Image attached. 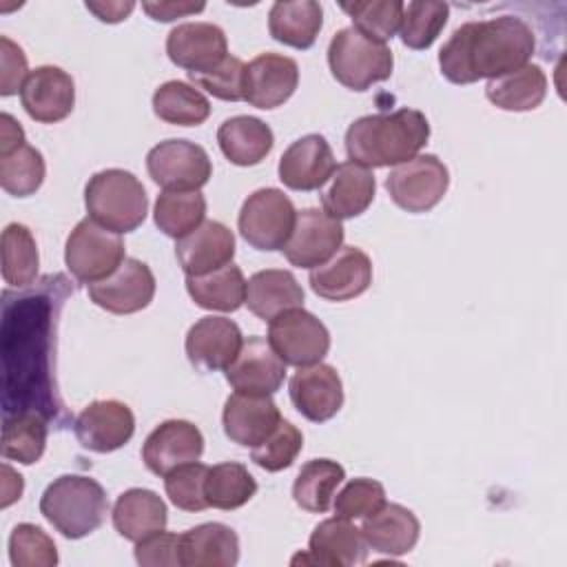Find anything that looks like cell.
Wrapping results in <instances>:
<instances>
[{
	"label": "cell",
	"mask_w": 567,
	"mask_h": 567,
	"mask_svg": "<svg viewBox=\"0 0 567 567\" xmlns=\"http://www.w3.org/2000/svg\"><path fill=\"white\" fill-rule=\"evenodd\" d=\"M66 277H44L40 292H4L2 359H4V414L18 410L55 416V388L51 381L55 315L69 295Z\"/></svg>",
	"instance_id": "1"
},
{
	"label": "cell",
	"mask_w": 567,
	"mask_h": 567,
	"mask_svg": "<svg viewBox=\"0 0 567 567\" xmlns=\"http://www.w3.org/2000/svg\"><path fill=\"white\" fill-rule=\"evenodd\" d=\"M536 49L532 27L516 16L465 22L439 51V66L452 84L501 78L532 58Z\"/></svg>",
	"instance_id": "2"
},
{
	"label": "cell",
	"mask_w": 567,
	"mask_h": 567,
	"mask_svg": "<svg viewBox=\"0 0 567 567\" xmlns=\"http://www.w3.org/2000/svg\"><path fill=\"white\" fill-rule=\"evenodd\" d=\"M427 140V117L416 109H396L354 120L346 131V151L350 162L372 171L416 157Z\"/></svg>",
	"instance_id": "3"
},
{
	"label": "cell",
	"mask_w": 567,
	"mask_h": 567,
	"mask_svg": "<svg viewBox=\"0 0 567 567\" xmlns=\"http://www.w3.org/2000/svg\"><path fill=\"white\" fill-rule=\"evenodd\" d=\"M109 512L104 487L82 474H62L40 496V514L64 538L78 540L102 527Z\"/></svg>",
	"instance_id": "4"
},
{
	"label": "cell",
	"mask_w": 567,
	"mask_h": 567,
	"mask_svg": "<svg viewBox=\"0 0 567 567\" xmlns=\"http://www.w3.org/2000/svg\"><path fill=\"white\" fill-rule=\"evenodd\" d=\"M84 206L93 221L122 235L140 228L148 213V197L142 182L124 168H106L89 177Z\"/></svg>",
	"instance_id": "5"
},
{
	"label": "cell",
	"mask_w": 567,
	"mask_h": 567,
	"mask_svg": "<svg viewBox=\"0 0 567 567\" xmlns=\"http://www.w3.org/2000/svg\"><path fill=\"white\" fill-rule=\"evenodd\" d=\"M332 78L350 91H368L392 75L394 55L385 42H377L354 27L339 29L328 44Z\"/></svg>",
	"instance_id": "6"
},
{
	"label": "cell",
	"mask_w": 567,
	"mask_h": 567,
	"mask_svg": "<svg viewBox=\"0 0 567 567\" xmlns=\"http://www.w3.org/2000/svg\"><path fill=\"white\" fill-rule=\"evenodd\" d=\"M124 259V239L91 217L78 221L64 244V264L69 272L86 286L113 275Z\"/></svg>",
	"instance_id": "7"
},
{
	"label": "cell",
	"mask_w": 567,
	"mask_h": 567,
	"mask_svg": "<svg viewBox=\"0 0 567 567\" xmlns=\"http://www.w3.org/2000/svg\"><path fill=\"white\" fill-rule=\"evenodd\" d=\"M297 210L279 188H259L250 193L239 210V235L257 250H281L295 228Z\"/></svg>",
	"instance_id": "8"
},
{
	"label": "cell",
	"mask_w": 567,
	"mask_h": 567,
	"mask_svg": "<svg viewBox=\"0 0 567 567\" xmlns=\"http://www.w3.org/2000/svg\"><path fill=\"white\" fill-rule=\"evenodd\" d=\"M450 186L447 166L432 153H419L416 157L394 166L385 177V190L390 199L405 213L432 210Z\"/></svg>",
	"instance_id": "9"
},
{
	"label": "cell",
	"mask_w": 567,
	"mask_h": 567,
	"mask_svg": "<svg viewBox=\"0 0 567 567\" xmlns=\"http://www.w3.org/2000/svg\"><path fill=\"white\" fill-rule=\"evenodd\" d=\"M268 341L286 365L319 363L330 350V332L321 319L303 308L288 310L268 321Z\"/></svg>",
	"instance_id": "10"
},
{
	"label": "cell",
	"mask_w": 567,
	"mask_h": 567,
	"mask_svg": "<svg viewBox=\"0 0 567 567\" xmlns=\"http://www.w3.org/2000/svg\"><path fill=\"white\" fill-rule=\"evenodd\" d=\"M151 179L164 190H199L213 175L208 153L188 140H164L146 155Z\"/></svg>",
	"instance_id": "11"
},
{
	"label": "cell",
	"mask_w": 567,
	"mask_h": 567,
	"mask_svg": "<svg viewBox=\"0 0 567 567\" xmlns=\"http://www.w3.org/2000/svg\"><path fill=\"white\" fill-rule=\"evenodd\" d=\"M343 244V226L323 208H303L295 217V228L281 248L286 259L297 268L312 270L328 261Z\"/></svg>",
	"instance_id": "12"
},
{
	"label": "cell",
	"mask_w": 567,
	"mask_h": 567,
	"mask_svg": "<svg viewBox=\"0 0 567 567\" xmlns=\"http://www.w3.org/2000/svg\"><path fill=\"white\" fill-rule=\"evenodd\" d=\"M95 306L113 315H133L144 310L155 297L153 270L133 257H126L122 266L102 281L86 286Z\"/></svg>",
	"instance_id": "13"
},
{
	"label": "cell",
	"mask_w": 567,
	"mask_h": 567,
	"mask_svg": "<svg viewBox=\"0 0 567 567\" xmlns=\"http://www.w3.org/2000/svg\"><path fill=\"white\" fill-rule=\"evenodd\" d=\"M73 432L84 450L109 454L133 439L135 416L126 403L117 399H100L78 414Z\"/></svg>",
	"instance_id": "14"
},
{
	"label": "cell",
	"mask_w": 567,
	"mask_h": 567,
	"mask_svg": "<svg viewBox=\"0 0 567 567\" xmlns=\"http://www.w3.org/2000/svg\"><path fill=\"white\" fill-rule=\"evenodd\" d=\"M312 292L326 301H350L372 284V261L357 246H341L308 275Z\"/></svg>",
	"instance_id": "15"
},
{
	"label": "cell",
	"mask_w": 567,
	"mask_h": 567,
	"mask_svg": "<svg viewBox=\"0 0 567 567\" xmlns=\"http://www.w3.org/2000/svg\"><path fill=\"white\" fill-rule=\"evenodd\" d=\"M228 385L246 394H275L286 379V363L264 337L244 339L237 357L224 370Z\"/></svg>",
	"instance_id": "16"
},
{
	"label": "cell",
	"mask_w": 567,
	"mask_h": 567,
	"mask_svg": "<svg viewBox=\"0 0 567 567\" xmlns=\"http://www.w3.org/2000/svg\"><path fill=\"white\" fill-rule=\"evenodd\" d=\"M202 454L204 436L195 423L184 419L159 423L142 445V461L157 476H166L186 463H195Z\"/></svg>",
	"instance_id": "17"
},
{
	"label": "cell",
	"mask_w": 567,
	"mask_h": 567,
	"mask_svg": "<svg viewBox=\"0 0 567 567\" xmlns=\"http://www.w3.org/2000/svg\"><path fill=\"white\" fill-rule=\"evenodd\" d=\"M20 102L27 115L42 124H55L71 115L75 106V84L73 78L60 66L44 64L29 71L22 89Z\"/></svg>",
	"instance_id": "18"
},
{
	"label": "cell",
	"mask_w": 567,
	"mask_h": 567,
	"mask_svg": "<svg viewBox=\"0 0 567 567\" xmlns=\"http://www.w3.org/2000/svg\"><path fill=\"white\" fill-rule=\"evenodd\" d=\"M288 394L301 416L312 423L330 421L343 405V383L328 363L299 368L288 381Z\"/></svg>",
	"instance_id": "19"
},
{
	"label": "cell",
	"mask_w": 567,
	"mask_h": 567,
	"mask_svg": "<svg viewBox=\"0 0 567 567\" xmlns=\"http://www.w3.org/2000/svg\"><path fill=\"white\" fill-rule=\"evenodd\" d=\"M299 84V64L281 53H259L246 64L244 100L261 111L288 102Z\"/></svg>",
	"instance_id": "20"
},
{
	"label": "cell",
	"mask_w": 567,
	"mask_h": 567,
	"mask_svg": "<svg viewBox=\"0 0 567 567\" xmlns=\"http://www.w3.org/2000/svg\"><path fill=\"white\" fill-rule=\"evenodd\" d=\"M244 343L241 330L226 317H202L186 332V357L202 372L226 370Z\"/></svg>",
	"instance_id": "21"
},
{
	"label": "cell",
	"mask_w": 567,
	"mask_h": 567,
	"mask_svg": "<svg viewBox=\"0 0 567 567\" xmlns=\"http://www.w3.org/2000/svg\"><path fill=\"white\" fill-rule=\"evenodd\" d=\"M368 556V545L352 520L334 516L321 520L308 540V554H297L292 565L312 563L326 567H350L363 563Z\"/></svg>",
	"instance_id": "22"
},
{
	"label": "cell",
	"mask_w": 567,
	"mask_h": 567,
	"mask_svg": "<svg viewBox=\"0 0 567 567\" xmlns=\"http://www.w3.org/2000/svg\"><path fill=\"white\" fill-rule=\"evenodd\" d=\"M166 55L175 66L199 73L228 55V40L213 22H184L166 35Z\"/></svg>",
	"instance_id": "23"
},
{
	"label": "cell",
	"mask_w": 567,
	"mask_h": 567,
	"mask_svg": "<svg viewBox=\"0 0 567 567\" xmlns=\"http://www.w3.org/2000/svg\"><path fill=\"white\" fill-rule=\"evenodd\" d=\"M337 168L330 144L319 133L295 140L279 159V179L292 190H317Z\"/></svg>",
	"instance_id": "24"
},
{
	"label": "cell",
	"mask_w": 567,
	"mask_h": 567,
	"mask_svg": "<svg viewBox=\"0 0 567 567\" xmlns=\"http://www.w3.org/2000/svg\"><path fill=\"white\" fill-rule=\"evenodd\" d=\"M175 257L186 277L206 275L233 264L235 235L215 219H204L195 230L175 241Z\"/></svg>",
	"instance_id": "25"
},
{
	"label": "cell",
	"mask_w": 567,
	"mask_h": 567,
	"mask_svg": "<svg viewBox=\"0 0 567 567\" xmlns=\"http://www.w3.org/2000/svg\"><path fill=\"white\" fill-rule=\"evenodd\" d=\"M281 412L270 394H246L235 392L226 399L221 412L224 434L241 445L255 447L279 425Z\"/></svg>",
	"instance_id": "26"
},
{
	"label": "cell",
	"mask_w": 567,
	"mask_h": 567,
	"mask_svg": "<svg viewBox=\"0 0 567 567\" xmlns=\"http://www.w3.org/2000/svg\"><path fill=\"white\" fill-rule=\"evenodd\" d=\"M377 193L370 168L357 162H343L321 188V206L334 219H352L368 210Z\"/></svg>",
	"instance_id": "27"
},
{
	"label": "cell",
	"mask_w": 567,
	"mask_h": 567,
	"mask_svg": "<svg viewBox=\"0 0 567 567\" xmlns=\"http://www.w3.org/2000/svg\"><path fill=\"white\" fill-rule=\"evenodd\" d=\"M361 534L368 549L385 556H403L414 549L421 536V523L412 509L399 503H383L363 518Z\"/></svg>",
	"instance_id": "28"
},
{
	"label": "cell",
	"mask_w": 567,
	"mask_h": 567,
	"mask_svg": "<svg viewBox=\"0 0 567 567\" xmlns=\"http://www.w3.org/2000/svg\"><path fill=\"white\" fill-rule=\"evenodd\" d=\"M111 518L122 538L137 543L166 529L168 509L162 496H157L153 489L131 487L117 496Z\"/></svg>",
	"instance_id": "29"
},
{
	"label": "cell",
	"mask_w": 567,
	"mask_h": 567,
	"mask_svg": "<svg viewBox=\"0 0 567 567\" xmlns=\"http://www.w3.org/2000/svg\"><path fill=\"white\" fill-rule=\"evenodd\" d=\"M244 303L261 321H272L288 310L303 308V288L290 270L266 268L246 281Z\"/></svg>",
	"instance_id": "30"
},
{
	"label": "cell",
	"mask_w": 567,
	"mask_h": 567,
	"mask_svg": "<svg viewBox=\"0 0 567 567\" xmlns=\"http://www.w3.org/2000/svg\"><path fill=\"white\" fill-rule=\"evenodd\" d=\"M239 560V538L224 523H202L179 534L184 567H233Z\"/></svg>",
	"instance_id": "31"
},
{
	"label": "cell",
	"mask_w": 567,
	"mask_h": 567,
	"mask_svg": "<svg viewBox=\"0 0 567 567\" xmlns=\"http://www.w3.org/2000/svg\"><path fill=\"white\" fill-rule=\"evenodd\" d=\"M217 144L235 166H255L272 151V128L252 115H235L219 124Z\"/></svg>",
	"instance_id": "32"
},
{
	"label": "cell",
	"mask_w": 567,
	"mask_h": 567,
	"mask_svg": "<svg viewBox=\"0 0 567 567\" xmlns=\"http://www.w3.org/2000/svg\"><path fill=\"white\" fill-rule=\"evenodd\" d=\"M547 95V75L538 64H523L501 78L487 80L485 97L503 111H534Z\"/></svg>",
	"instance_id": "33"
},
{
	"label": "cell",
	"mask_w": 567,
	"mask_h": 567,
	"mask_svg": "<svg viewBox=\"0 0 567 567\" xmlns=\"http://www.w3.org/2000/svg\"><path fill=\"white\" fill-rule=\"evenodd\" d=\"M323 9L315 0L275 2L268 11V31L272 40L292 47L310 49L321 31Z\"/></svg>",
	"instance_id": "34"
},
{
	"label": "cell",
	"mask_w": 567,
	"mask_h": 567,
	"mask_svg": "<svg viewBox=\"0 0 567 567\" xmlns=\"http://www.w3.org/2000/svg\"><path fill=\"white\" fill-rule=\"evenodd\" d=\"M186 292L204 310L235 312L246 301V279L239 266L228 264L206 275L186 277Z\"/></svg>",
	"instance_id": "35"
},
{
	"label": "cell",
	"mask_w": 567,
	"mask_h": 567,
	"mask_svg": "<svg viewBox=\"0 0 567 567\" xmlns=\"http://www.w3.org/2000/svg\"><path fill=\"white\" fill-rule=\"evenodd\" d=\"M346 470L332 458H312L301 465L295 483L292 498L295 503L312 514H323L332 507L334 492L343 483Z\"/></svg>",
	"instance_id": "36"
},
{
	"label": "cell",
	"mask_w": 567,
	"mask_h": 567,
	"mask_svg": "<svg viewBox=\"0 0 567 567\" xmlns=\"http://www.w3.org/2000/svg\"><path fill=\"white\" fill-rule=\"evenodd\" d=\"M47 445V419L33 410L7 412L2 419V456L22 465L42 458Z\"/></svg>",
	"instance_id": "37"
},
{
	"label": "cell",
	"mask_w": 567,
	"mask_h": 567,
	"mask_svg": "<svg viewBox=\"0 0 567 567\" xmlns=\"http://www.w3.org/2000/svg\"><path fill=\"white\" fill-rule=\"evenodd\" d=\"M153 113L166 124L199 126L210 115V102L199 89L182 80H168L153 93Z\"/></svg>",
	"instance_id": "38"
},
{
	"label": "cell",
	"mask_w": 567,
	"mask_h": 567,
	"mask_svg": "<svg viewBox=\"0 0 567 567\" xmlns=\"http://www.w3.org/2000/svg\"><path fill=\"white\" fill-rule=\"evenodd\" d=\"M38 246L24 224H9L2 230V279L11 288H29L38 279Z\"/></svg>",
	"instance_id": "39"
},
{
	"label": "cell",
	"mask_w": 567,
	"mask_h": 567,
	"mask_svg": "<svg viewBox=\"0 0 567 567\" xmlns=\"http://www.w3.org/2000/svg\"><path fill=\"white\" fill-rule=\"evenodd\" d=\"M206 215V197L199 190H164L157 195L153 219L155 226L173 239L195 230Z\"/></svg>",
	"instance_id": "40"
},
{
	"label": "cell",
	"mask_w": 567,
	"mask_h": 567,
	"mask_svg": "<svg viewBox=\"0 0 567 567\" xmlns=\"http://www.w3.org/2000/svg\"><path fill=\"white\" fill-rule=\"evenodd\" d=\"M204 489L208 507L237 509L257 494V481L246 465L237 461H224L208 467Z\"/></svg>",
	"instance_id": "41"
},
{
	"label": "cell",
	"mask_w": 567,
	"mask_h": 567,
	"mask_svg": "<svg viewBox=\"0 0 567 567\" xmlns=\"http://www.w3.org/2000/svg\"><path fill=\"white\" fill-rule=\"evenodd\" d=\"M447 18H450L447 2L416 0V2L403 4V18L399 29L401 42L414 51H423L432 47L439 33L443 31Z\"/></svg>",
	"instance_id": "42"
},
{
	"label": "cell",
	"mask_w": 567,
	"mask_h": 567,
	"mask_svg": "<svg viewBox=\"0 0 567 567\" xmlns=\"http://www.w3.org/2000/svg\"><path fill=\"white\" fill-rule=\"evenodd\" d=\"M44 175V157L31 144H22L11 153L0 155V186L13 197L33 195L42 186Z\"/></svg>",
	"instance_id": "43"
},
{
	"label": "cell",
	"mask_w": 567,
	"mask_h": 567,
	"mask_svg": "<svg viewBox=\"0 0 567 567\" xmlns=\"http://www.w3.org/2000/svg\"><path fill=\"white\" fill-rule=\"evenodd\" d=\"M352 20V27L363 35L388 42L401 29L403 2L399 0H363V2H341L339 4Z\"/></svg>",
	"instance_id": "44"
},
{
	"label": "cell",
	"mask_w": 567,
	"mask_h": 567,
	"mask_svg": "<svg viewBox=\"0 0 567 567\" xmlns=\"http://www.w3.org/2000/svg\"><path fill=\"white\" fill-rule=\"evenodd\" d=\"M303 447V434L297 425L281 419L279 425L259 445L250 447V458L266 472H281L290 467Z\"/></svg>",
	"instance_id": "45"
},
{
	"label": "cell",
	"mask_w": 567,
	"mask_h": 567,
	"mask_svg": "<svg viewBox=\"0 0 567 567\" xmlns=\"http://www.w3.org/2000/svg\"><path fill=\"white\" fill-rule=\"evenodd\" d=\"M9 560L13 567H53L58 565V549L42 527L20 523L9 536Z\"/></svg>",
	"instance_id": "46"
},
{
	"label": "cell",
	"mask_w": 567,
	"mask_h": 567,
	"mask_svg": "<svg viewBox=\"0 0 567 567\" xmlns=\"http://www.w3.org/2000/svg\"><path fill=\"white\" fill-rule=\"evenodd\" d=\"M206 474L208 465L195 461L186 463L164 476V489L171 503L184 512H202L208 507L206 501Z\"/></svg>",
	"instance_id": "47"
},
{
	"label": "cell",
	"mask_w": 567,
	"mask_h": 567,
	"mask_svg": "<svg viewBox=\"0 0 567 567\" xmlns=\"http://www.w3.org/2000/svg\"><path fill=\"white\" fill-rule=\"evenodd\" d=\"M385 503V487L374 478H352L334 496L332 509L348 520H363Z\"/></svg>",
	"instance_id": "48"
},
{
	"label": "cell",
	"mask_w": 567,
	"mask_h": 567,
	"mask_svg": "<svg viewBox=\"0 0 567 567\" xmlns=\"http://www.w3.org/2000/svg\"><path fill=\"white\" fill-rule=\"evenodd\" d=\"M190 82H195L199 89L210 93L217 100L226 102H239L244 100V84H246V62L226 55L217 66L199 73H188Z\"/></svg>",
	"instance_id": "49"
},
{
	"label": "cell",
	"mask_w": 567,
	"mask_h": 567,
	"mask_svg": "<svg viewBox=\"0 0 567 567\" xmlns=\"http://www.w3.org/2000/svg\"><path fill=\"white\" fill-rule=\"evenodd\" d=\"M135 560L146 567H175L179 563V534L157 532L135 543Z\"/></svg>",
	"instance_id": "50"
},
{
	"label": "cell",
	"mask_w": 567,
	"mask_h": 567,
	"mask_svg": "<svg viewBox=\"0 0 567 567\" xmlns=\"http://www.w3.org/2000/svg\"><path fill=\"white\" fill-rule=\"evenodd\" d=\"M0 95L2 97H9V95H16L29 71H27V55L24 51L7 35H0Z\"/></svg>",
	"instance_id": "51"
},
{
	"label": "cell",
	"mask_w": 567,
	"mask_h": 567,
	"mask_svg": "<svg viewBox=\"0 0 567 567\" xmlns=\"http://www.w3.org/2000/svg\"><path fill=\"white\" fill-rule=\"evenodd\" d=\"M142 9L148 13V18L157 22H173L177 18L195 16L206 9L204 2H186V0H159V2H142Z\"/></svg>",
	"instance_id": "52"
},
{
	"label": "cell",
	"mask_w": 567,
	"mask_h": 567,
	"mask_svg": "<svg viewBox=\"0 0 567 567\" xmlns=\"http://www.w3.org/2000/svg\"><path fill=\"white\" fill-rule=\"evenodd\" d=\"M86 9L91 13H95V18L100 22L115 24V22H122L131 16V11L135 9V2H131V0H126V2H95V0H89Z\"/></svg>",
	"instance_id": "53"
},
{
	"label": "cell",
	"mask_w": 567,
	"mask_h": 567,
	"mask_svg": "<svg viewBox=\"0 0 567 567\" xmlns=\"http://www.w3.org/2000/svg\"><path fill=\"white\" fill-rule=\"evenodd\" d=\"M22 144H27V142H24V131H22L20 122L13 115L2 113L0 115V155L11 153Z\"/></svg>",
	"instance_id": "54"
},
{
	"label": "cell",
	"mask_w": 567,
	"mask_h": 567,
	"mask_svg": "<svg viewBox=\"0 0 567 567\" xmlns=\"http://www.w3.org/2000/svg\"><path fill=\"white\" fill-rule=\"evenodd\" d=\"M24 489V481L18 472H13L7 463L2 465V507H9L11 503H16L22 496Z\"/></svg>",
	"instance_id": "55"
}]
</instances>
